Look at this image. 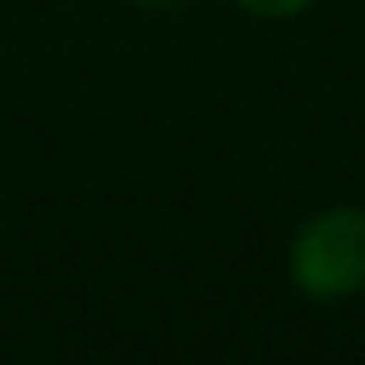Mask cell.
Wrapping results in <instances>:
<instances>
[{"mask_svg":"<svg viewBox=\"0 0 365 365\" xmlns=\"http://www.w3.org/2000/svg\"><path fill=\"white\" fill-rule=\"evenodd\" d=\"M287 268L301 296L338 305L365 292V208L333 204L310 213L292 236Z\"/></svg>","mask_w":365,"mask_h":365,"instance_id":"cell-1","label":"cell"},{"mask_svg":"<svg viewBox=\"0 0 365 365\" xmlns=\"http://www.w3.org/2000/svg\"><path fill=\"white\" fill-rule=\"evenodd\" d=\"M236 5L255 19H292V14H301V9H310L314 0H236Z\"/></svg>","mask_w":365,"mask_h":365,"instance_id":"cell-2","label":"cell"},{"mask_svg":"<svg viewBox=\"0 0 365 365\" xmlns=\"http://www.w3.org/2000/svg\"><path fill=\"white\" fill-rule=\"evenodd\" d=\"M139 5H153V9H167V5H185V0H139Z\"/></svg>","mask_w":365,"mask_h":365,"instance_id":"cell-3","label":"cell"}]
</instances>
